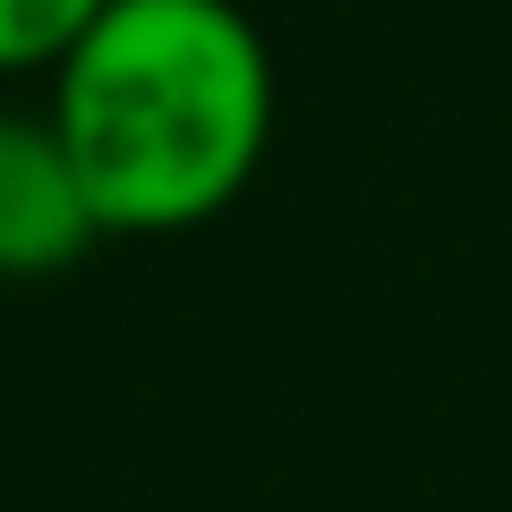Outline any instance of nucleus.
<instances>
[{"mask_svg":"<svg viewBox=\"0 0 512 512\" xmlns=\"http://www.w3.org/2000/svg\"><path fill=\"white\" fill-rule=\"evenodd\" d=\"M52 128L103 239H180L274 146V43L239 0H103L52 60Z\"/></svg>","mask_w":512,"mask_h":512,"instance_id":"nucleus-1","label":"nucleus"},{"mask_svg":"<svg viewBox=\"0 0 512 512\" xmlns=\"http://www.w3.org/2000/svg\"><path fill=\"white\" fill-rule=\"evenodd\" d=\"M94 9H103V0H0V77L52 69L60 43H69Z\"/></svg>","mask_w":512,"mask_h":512,"instance_id":"nucleus-3","label":"nucleus"},{"mask_svg":"<svg viewBox=\"0 0 512 512\" xmlns=\"http://www.w3.org/2000/svg\"><path fill=\"white\" fill-rule=\"evenodd\" d=\"M103 239L52 111L0 103V282H52Z\"/></svg>","mask_w":512,"mask_h":512,"instance_id":"nucleus-2","label":"nucleus"}]
</instances>
